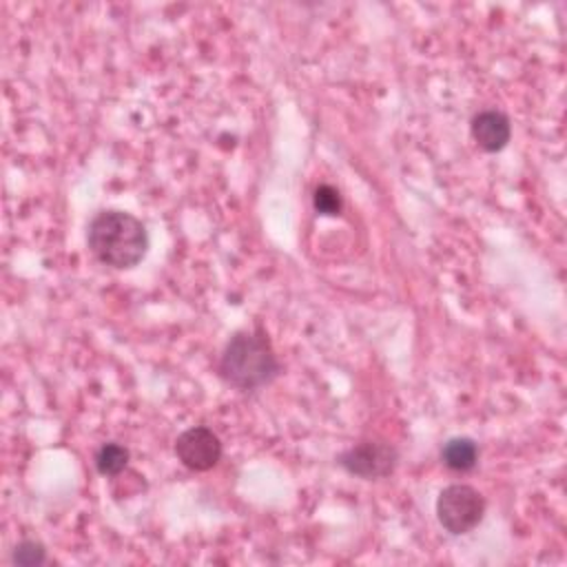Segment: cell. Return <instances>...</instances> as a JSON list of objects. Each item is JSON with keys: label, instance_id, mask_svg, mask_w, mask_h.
Returning a JSON list of instances; mask_svg holds the SVG:
<instances>
[{"label": "cell", "instance_id": "cell-1", "mask_svg": "<svg viewBox=\"0 0 567 567\" xmlns=\"http://www.w3.org/2000/svg\"><path fill=\"white\" fill-rule=\"evenodd\" d=\"M91 252L104 266L124 270L142 261L148 248L146 226L124 210H100L86 233Z\"/></svg>", "mask_w": 567, "mask_h": 567}, {"label": "cell", "instance_id": "cell-2", "mask_svg": "<svg viewBox=\"0 0 567 567\" xmlns=\"http://www.w3.org/2000/svg\"><path fill=\"white\" fill-rule=\"evenodd\" d=\"M279 361L266 334L237 332L219 359V377L237 390H259L279 374Z\"/></svg>", "mask_w": 567, "mask_h": 567}, {"label": "cell", "instance_id": "cell-3", "mask_svg": "<svg viewBox=\"0 0 567 567\" xmlns=\"http://www.w3.org/2000/svg\"><path fill=\"white\" fill-rule=\"evenodd\" d=\"M485 514V498L465 483H452L436 498V518L441 527L454 536L472 532Z\"/></svg>", "mask_w": 567, "mask_h": 567}, {"label": "cell", "instance_id": "cell-4", "mask_svg": "<svg viewBox=\"0 0 567 567\" xmlns=\"http://www.w3.org/2000/svg\"><path fill=\"white\" fill-rule=\"evenodd\" d=\"M399 461V452L394 445L383 441H363L352 447H348L343 454H339L337 463L352 476L372 481L388 476Z\"/></svg>", "mask_w": 567, "mask_h": 567}, {"label": "cell", "instance_id": "cell-5", "mask_svg": "<svg viewBox=\"0 0 567 567\" xmlns=\"http://www.w3.org/2000/svg\"><path fill=\"white\" fill-rule=\"evenodd\" d=\"M175 456L184 467L193 472H206L219 463L221 441L210 427L193 425L175 439Z\"/></svg>", "mask_w": 567, "mask_h": 567}, {"label": "cell", "instance_id": "cell-6", "mask_svg": "<svg viewBox=\"0 0 567 567\" xmlns=\"http://www.w3.org/2000/svg\"><path fill=\"white\" fill-rule=\"evenodd\" d=\"M472 137L474 142L487 151V153H496L501 148L507 146L509 135H512V126L505 113L496 111V109H487L481 111L472 117Z\"/></svg>", "mask_w": 567, "mask_h": 567}, {"label": "cell", "instance_id": "cell-7", "mask_svg": "<svg viewBox=\"0 0 567 567\" xmlns=\"http://www.w3.org/2000/svg\"><path fill=\"white\" fill-rule=\"evenodd\" d=\"M441 461L452 472H470L478 463V445L467 436H454L443 443Z\"/></svg>", "mask_w": 567, "mask_h": 567}, {"label": "cell", "instance_id": "cell-8", "mask_svg": "<svg viewBox=\"0 0 567 567\" xmlns=\"http://www.w3.org/2000/svg\"><path fill=\"white\" fill-rule=\"evenodd\" d=\"M128 465V450L120 443H104L95 452V470L102 476H115Z\"/></svg>", "mask_w": 567, "mask_h": 567}, {"label": "cell", "instance_id": "cell-9", "mask_svg": "<svg viewBox=\"0 0 567 567\" xmlns=\"http://www.w3.org/2000/svg\"><path fill=\"white\" fill-rule=\"evenodd\" d=\"M47 560V549L40 540L24 538L11 551V563L18 567H35Z\"/></svg>", "mask_w": 567, "mask_h": 567}, {"label": "cell", "instance_id": "cell-10", "mask_svg": "<svg viewBox=\"0 0 567 567\" xmlns=\"http://www.w3.org/2000/svg\"><path fill=\"white\" fill-rule=\"evenodd\" d=\"M312 204H315V210L321 213V215H328V217H334L341 213V195L334 186L330 184H321L317 186L315 195H312Z\"/></svg>", "mask_w": 567, "mask_h": 567}]
</instances>
